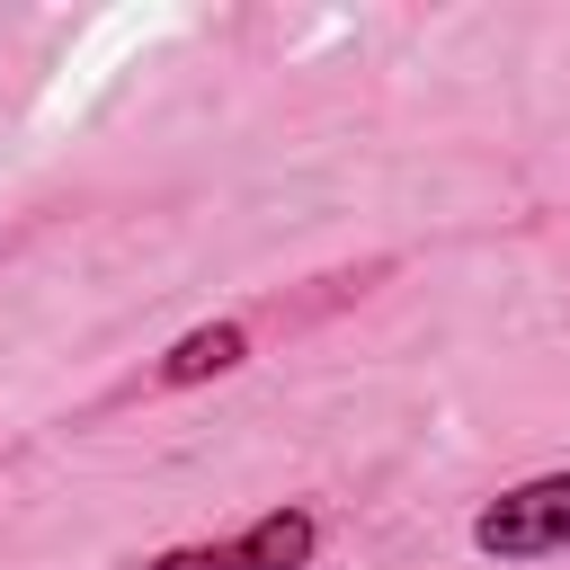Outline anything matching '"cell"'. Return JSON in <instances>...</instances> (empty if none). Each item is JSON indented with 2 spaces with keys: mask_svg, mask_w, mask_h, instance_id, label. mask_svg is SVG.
<instances>
[{
  "mask_svg": "<svg viewBox=\"0 0 570 570\" xmlns=\"http://www.w3.org/2000/svg\"><path fill=\"white\" fill-rule=\"evenodd\" d=\"M232 365H249V330H240V321H205V330H187V338L151 365V383H160V392H187V383H214V374H232Z\"/></svg>",
  "mask_w": 570,
  "mask_h": 570,
  "instance_id": "3957f363",
  "label": "cell"
},
{
  "mask_svg": "<svg viewBox=\"0 0 570 570\" xmlns=\"http://www.w3.org/2000/svg\"><path fill=\"white\" fill-rule=\"evenodd\" d=\"M472 543H481L490 561H543V552H570V472H543V481L499 490V499L472 517Z\"/></svg>",
  "mask_w": 570,
  "mask_h": 570,
  "instance_id": "7a4b0ae2",
  "label": "cell"
},
{
  "mask_svg": "<svg viewBox=\"0 0 570 570\" xmlns=\"http://www.w3.org/2000/svg\"><path fill=\"white\" fill-rule=\"evenodd\" d=\"M312 552H321V517H312V508H267V517H249L240 534L151 552L142 570H312Z\"/></svg>",
  "mask_w": 570,
  "mask_h": 570,
  "instance_id": "6da1fadb",
  "label": "cell"
}]
</instances>
